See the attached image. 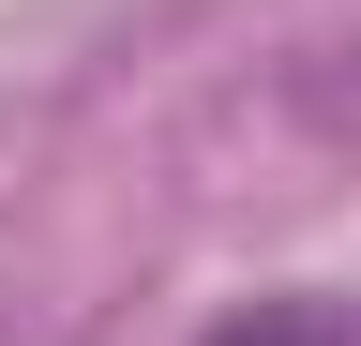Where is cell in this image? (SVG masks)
<instances>
[{
    "instance_id": "1",
    "label": "cell",
    "mask_w": 361,
    "mask_h": 346,
    "mask_svg": "<svg viewBox=\"0 0 361 346\" xmlns=\"http://www.w3.org/2000/svg\"><path fill=\"white\" fill-rule=\"evenodd\" d=\"M196 346H361V316H346L331 286H271V301H226Z\"/></svg>"
}]
</instances>
